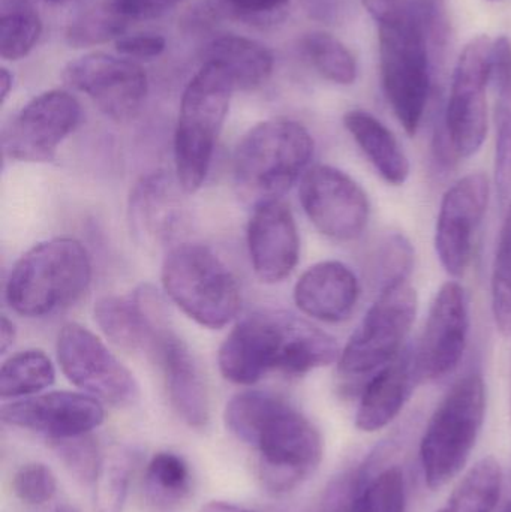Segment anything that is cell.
Instances as JSON below:
<instances>
[{
  "label": "cell",
  "mask_w": 511,
  "mask_h": 512,
  "mask_svg": "<svg viewBox=\"0 0 511 512\" xmlns=\"http://www.w3.org/2000/svg\"><path fill=\"white\" fill-rule=\"evenodd\" d=\"M224 421L231 435L258 451L260 480L276 495L296 489L323 460L317 427L275 394H236L227 403Z\"/></svg>",
  "instance_id": "obj_1"
},
{
  "label": "cell",
  "mask_w": 511,
  "mask_h": 512,
  "mask_svg": "<svg viewBox=\"0 0 511 512\" xmlns=\"http://www.w3.org/2000/svg\"><path fill=\"white\" fill-rule=\"evenodd\" d=\"M335 337L306 319L285 312L255 313L240 321L219 349L222 376L237 385H252L279 370L302 376L330 366L341 357Z\"/></svg>",
  "instance_id": "obj_2"
},
{
  "label": "cell",
  "mask_w": 511,
  "mask_h": 512,
  "mask_svg": "<svg viewBox=\"0 0 511 512\" xmlns=\"http://www.w3.org/2000/svg\"><path fill=\"white\" fill-rule=\"evenodd\" d=\"M314 156V140L302 123L270 119L249 129L234 153L237 194L257 207L279 201Z\"/></svg>",
  "instance_id": "obj_3"
},
{
  "label": "cell",
  "mask_w": 511,
  "mask_h": 512,
  "mask_svg": "<svg viewBox=\"0 0 511 512\" xmlns=\"http://www.w3.org/2000/svg\"><path fill=\"white\" fill-rule=\"evenodd\" d=\"M92 279L89 254L74 239H53L33 246L15 262L5 297L15 313L42 318L71 306Z\"/></svg>",
  "instance_id": "obj_4"
},
{
  "label": "cell",
  "mask_w": 511,
  "mask_h": 512,
  "mask_svg": "<svg viewBox=\"0 0 511 512\" xmlns=\"http://www.w3.org/2000/svg\"><path fill=\"white\" fill-rule=\"evenodd\" d=\"M234 90L221 68L203 63L183 92L174 135V159L177 180L186 194H194L206 180Z\"/></svg>",
  "instance_id": "obj_5"
},
{
  "label": "cell",
  "mask_w": 511,
  "mask_h": 512,
  "mask_svg": "<svg viewBox=\"0 0 511 512\" xmlns=\"http://www.w3.org/2000/svg\"><path fill=\"white\" fill-rule=\"evenodd\" d=\"M162 286L185 315L213 330L230 324L242 303L230 268L212 249L197 243H182L168 252Z\"/></svg>",
  "instance_id": "obj_6"
},
{
  "label": "cell",
  "mask_w": 511,
  "mask_h": 512,
  "mask_svg": "<svg viewBox=\"0 0 511 512\" xmlns=\"http://www.w3.org/2000/svg\"><path fill=\"white\" fill-rule=\"evenodd\" d=\"M486 414V388L480 373L459 379L429 420L420 444L429 489L446 486L470 459Z\"/></svg>",
  "instance_id": "obj_7"
},
{
  "label": "cell",
  "mask_w": 511,
  "mask_h": 512,
  "mask_svg": "<svg viewBox=\"0 0 511 512\" xmlns=\"http://www.w3.org/2000/svg\"><path fill=\"white\" fill-rule=\"evenodd\" d=\"M432 32L422 26H378L384 93L411 137L419 131L431 92L428 39Z\"/></svg>",
  "instance_id": "obj_8"
},
{
  "label": "cell",
  "mask_w": 511,
  "mask_h": 512,
  "mask_svg": "<svg viewBox=\"0 0 511 512\" xmlns=\"http://www.w3.org/2000/svg\"><path fill=\"white\" fill-rule=\"evenodd\" d=\"M417 292L410 280L384 286L339 357V372L363 376L383 369L404 349L416 321Z\"/></svg>",
  "instance_id": "obj_9"
},
{
  "label": "cell",
  "mask_w": 511,
  "mask_h": 512,
  "mask_svg": "<svg viewBox=\"0 0 511 512\" xmlns=\"http://www.w3.org/2000/svg\"><path fill=\"white\" fill-rule=\"evenodd\" d=\"M492 47L489 36H477L456 63L446 113L437 126L456 162L476 155L488 134L486 86L492 74Z\"/></svg>",
  "instance_id": "obj_10"
},
{
  "label": "cell",
  "mask_w": 511,
  "mask_h": 512,
  "mask_svg": "<svg viewBox=\"0 0 511 512\" xmlns=\"http://www.w3.org/2000/svg\"><path fill=\"white\" fill-rule=\"evenodd\" d=\"M57 360L75 387L114 406H128L140 396L134 375L83 325H63L57 337Z\"/></svg>",
  "instance_id": "obj_11"
},
{
  "label": "cell",
  "mask_w": 511,
  "mask_h": 512,
  "mask_svg": "<svg viewBox=\"0 0 511 512\" xmlns=\"http://www.w3.org/2000/svg\"><path fill=\"white\" fill-rule=\"evenodd\" d=\"M299 194L309 221L329 239L353 242L365 233L371 203L362 186L344 171L330 165L309 168Z\"/></svg>",
  "instance_id": "obj_12"
},
{
  "label": "cell",
  "mask_w": 511,
  "mask_h": 512,
  "mask_svg": "<svg viewBox=\"0 0 511 512\" xmlns=\"http://www.w3.org/2000/svg\"><path fill=\"white\" fill-rule=\"evenodd\" d=\"M66 83L92 99L110 119L128 122L140 113L149 90L146 71L128 57L89 53L68 63Z\"/></svg>",
  "instance_id": "obj_13"
},
{
  "label": "cell",
  "mask_w": 511,
  "mask_h": 512,
  "mask_svg": "<svg viewBox=\"0 0 511 512\" xmlns=\"http://www.w3.org/2000/svg\"><path fill=\"white\" fill-rule=\"evenodd\" d=\"M81 120L77 99L65 90H48L33 98L2 132L5 158L48 162Z\"/></svg>",
  "instance_id": "obj_14"
},
{
  "label": "cell",
  "mask_w": 511,
  "mask_h": 512,
  "mask_svg": "<svg viewBox=\"0 0 511 512\" xmlns=\"http://www.w3.org/2000/svg\"><path fill=\"white\" fill-rule=\"evenodd\" d=\"M470 310L461 283L450 280L432 301L419 345L414 349L420 382L446 378L461 363L467 349Z\"/></svg>",
  "instance_id": "obj_15"
},
{
  "label": "cell",
  "mask_w": 511,
  "mask_h": 512,
  "mask_svg": "<svg viewBox=\"0 0 511 512\" xmlns=\"http://www.w3.org/2000/svg\"><path fill=\"white\" fill-rule=\"evenodd\" d=\"M489 194L491 186L482 173L462 177L444 194L435 228V249L450 276H464L470 267L474 239L488 212Z\"/></svg>",
  "instance_id": "obj_16"
},
{
  "label": "cell",
  "mask_w": 511,
  "mask_h": 512,
  "mask_svg": "<svg viewBox=\"0 0 511 512\" xmlns=\"http://www.w3.org/2000/svg\"><path fill=\"white\" fill-rule=\"evenodd\" d=\"M3 423L47 436L51 441L89 435L104 423V408L95 397L53 391L2 406Z\"/></svg>",
  "instance_id": "obj_17"
},
{
  "label": "cell",
  "mask_w": 511,
  "mask_h": 512,
  "mask_svg": "<svg viewBox=\"0 0 511 512\" xmlns=\"http://www.w3.org/2000/svg\"><path fill=\"white\" fill-rule=\"evenodd\" d=\"M248 248L261 282L279 283L293 273L299 262L300 237L287 204L279 200L254 207L248 225Z\"/></svg>",
  "instance_id": "obj_18"
},
{
  "label": "cell",
  "mask_w": 511,
  "mask_h": 512,
  "mask_svg": "<svg viewBox=\"0 0 511 512\" xmlns=\"http://www.w3.org/2000/svg\"><path fill=\"white\" fill-rule=\"evenodd\" d=\"M164 372L171 405L188 426L201 429L209 421V397L194 355L173 331L162 327L150 348Z\"/></svg>",
  "instance_id": "obj_19"
},
{
  "label": "cell",
  "mask_w": 511,
  "mask_h": 512,
  "mask_svg": "<svg viewBox=\"0 0 511 512\" xmlns=\"http://www.w3.org/2000/svg\"><path fill=\"white\" fill-rule=\"evenodd\" d=\"M180 189L179 180L174 182L165 173L149 174L135 185L129 198V221L137 236L159 245L179 236L185 225Z\"/></svg>",
  "instance_id": "obj_20"
},
{
  "label": "cell",
  "mask_w": 511,
  "mask_h": 512,
  "mask_svg": "<svg viewBox=\"0 0 511 512\" xmlns=\"http://www.w3.org/2000/svg\"><path fill=\"white\" fill-rule=\"evenodd\" d=\"M158 295L143 286L126 297H104L95 304V321L114 345L126 351H150L164 327Z\"/></svg>",
  "instance_id": "obj_21"
},
{
  "label": "cell",
  "mask_w": 511,
  "mask_h": 512,
  "mask_svg": "<svg viewBox=\"0 0 511 512\" xmlns=\"http://www.w3.org/2000/svg\"><path fill=\"white\" fill-rule=\"evenodd\" d=\"M359 298L360 285L356 274L339 261L312 265L294 286L297 307L305 315L330 324L350 318Z\"/></svg>",
  "instance_id": "obj_22"
},
{
  "label": "cell",
  "mask_w": 511,
  "mask_h": 512,
  "mask_svg": "<svg viewBox=\"0 0 511 512\" xmlns=\"http://www.w3.org/2000/svg\"><path fill=\"white\" fill-rule=\"evenodd\" d=\"M417 382L416 355L413 349H404L366 384L356 426L363 432H378L389 426L401 414Z\"/></svg>",
  "instance_id": "obj_23"
},
{
  "label": "cell",
  "mask_w": 511,
  "mask_h": 512,
  "mask_svg": "<svg viewBox=\"0 0 511 512\" xmlns=\"http://www.w3.org/2000/svg\"><path fill=\"white\" fill-rule=\"evenodd\" d=\"M203 63L221 68L234 84V89L252 90L263 86L275 68L272 51L239 35H224L212 39L203 51Z\"/></svg>",
  "instance_id": "obj_24"
},
{
  "label": "cell",
  "mask_w": 511,
  "mask_h": 512,
  "mask_svg": "<svg viewBox=\"0 0 511 512\" xmlns=\"http://www.w3.org/2000/svg\"><path fill=\"white\" fill-rule=\"evenodd\" d=\"M344 125L384 182L392 186L407 182L410 161L398 138L384 123L368 111L351 110L344 116Z\"/></svg>",
  "instance_id": "obj_25"
},
{
  "label": "cell",
  "mask_w": 511,
  "mask_h": 512,
  "mask_svg": "<svg viewBox=\"0 0 511 512\" xmlns=\"http://www.w3.org/2000/svg\"><path fill=\"white\" fill-rule=\"evenodd\" d=\"M503 489V471L494 457H485L462 478L437 512H494Z\"/></svg>",
  "instance_id": "obj_26"
},
{
  "label": "cell",
  "mask_w": 511,
  "mask_h": 512,
  "mask_svg": "<svg viewBox=\"0 0 511 512\" xmlns=\"http://www.w3.org/2000/svg\"><path fill=\"white\" fill-rule=\"evenodd\" d=\"M405 508L407 486L401 468L389 466L374 477L366 465L357 469L351 512H405Z\"/></svg>",
  "instance_id": "obj_27"
},
{
  "label": "cell",
  "mask_w": 511,
  "mask_h": 512,
  "mask_svg": "<svg viewBox=\"0 0 511 512\" xmlns=\"http://www.w3.org/2000/svg\"><path fill=\"white\" fill-rule=\"evenodd\" d=\"M56 379L50 358L38 349L18 352L2 364L0 397L23 399L53 385Z\"/></svg>",
  "instance_id": "obj_28"
},
{
  "label": "cell",
  "mask_w": 511,
  "mask_h": 512,
  "mask_svg": "<svg viewBox=\"0 0 511 512\" xmlns=\"http://www.w3.org/2000/svg\"><path fill=\"white\" fill-rule=\"evenodd\" d=\"M191 490V472L182 457L158 453L152 457L144 477V495L155 508L179 505Z\"/></svg>",
  "instance_id": "obj_29"
},
{
  "label": "cell",
  "mask_w": 511,
  "mask_h": 512,
  "mask_svg": "<svg viewBox=\"0 0 511 512\" xmlns=\"http://www.w3.org/2000/svg\"><path fill=\"white\" fill-rule=\"evenodd\" d=\"M302 50L318 74L341 86H350L357 78L353 53L335 36L312 32L302 41Z\"/></svg>",
  "instance_id": "obj_30"
},
{
  "label": "cell",
  "mask_w": 511,
  "mask_h": 512,
  "mask_svg": "<svg viewBox=\"0 0 511 512\" xmlns=\"http://www.w3.org/2000/svg\"><path fill=\"white\" fill-rule=\"evenodd\" d=\"M132 460L125 448H113L102 457L95 480V512H122L131 483Z\"/></svg>",
  "instance_id": "obj_31"
},
{
  "label": "cell",
  "mask_w": 511,
  "mask_h": 512,
  "mask_svg": "<svg viewBox=\"0 0 511 512\" xmlns=\"http://www.w3.org/2000/svg\"><path fill=\"white\" fill-rule=\"evenodd\" d=\"M492 315L503 336H511V203L498 237L491 279Z\"/></svg>",
  "instance_id": "obj_32"
},
{
  "label": "cell",
  "mask_w": 511,
  "mask_h": 512,
  "mask_svg": "<svg viewBox=\"0 0 511 512\" xmlns=\"http://www.w3.org/2000/svg\"><path fill=\"white\" fill-rule=\"evenodd\" d=\"M42 21L29 6L21 5L3 12L0 18V56L15 62L23 59L38 44Z\"/></svg>",
  "instance_id": "obj_33"
},
{
  "label": "cell",
  "mask_w": 511,
  "mask_h": 512,
  "mask_svg": "<svg viewBox=\"0 0 511 512\" xmlns=\"http://www.w3.org/2000/svg\"><path fill=\"white\" fill-rule=\"evenodd\" d=\"M128 20L113 5L98 6L75 18L66 30V41L71 47L86 48L105 44L125 35Z\"/></svg>",
  "instance_id": "obj_34"
},
{
  "label": "cell",
  "mask_w": 511,
  "mask_h": 512,
  "mask_svg": "<svg viewBox=\"0 0 511 512\" xmlns=\"http://www.w3.org/2000/svg\"><path fill=\"white\" fill-rule=\"evenodd\" d=\"M378 26H422L434 30L438 9L434 0H363Z\"/></svg>",
  "instance_id": "obj_35"
},
{
  "label": "cell",
  "mask_w": 511,
  "mask_h": 512,
  "mask_svg": "<svg viewBox=\"0 0 511 512\" xmlns=\"http://www.w3.org/2000/svg\"><path fill=\"white\" fill-rule=\"evenodd\" d=\"M414 249L410 240L401 233H392L381 240L372 256L374 280L380 289L399 280L410 279L413 270Z\"/></svg>",
  "instance_id": "obj_36"
},
{
  "label": "cell",
  "mask_w": 511,
  "mask_h": 512,
  "mask_svg": "<svg viewBox=\"0 0 511 512\" xmlns=\"http://www.w3.org/2000/svg\"><path fill=\"white\" fill-rule=\"evenodd\" d=\"M53 442L57 456L75 480L84 484L95 483L102 457L99 456L98 445L89 435Z\"/></svg>",
  "instance_id": "obj_37"
},
{
  "label": "cell",
  "mask_w": 511,
  "mask_h": 512,
  "mask_svg": "<svg viewBox=\"0 0 511 512\" xmlns=\"http://www.w3.org/2000/svg\"><path fill=\"white\" fill-rule=\"evenodd\" d=\"M495 186L504 210L511 203V107L500 101L495 108Z\"/></svg>",
  "instance_id": "obj_38"
},
{
  "label": "cell",
  "mask_w": 511,
  "mask_h": 512,
  "mask_svg": "<svg viewBox=\"0 0 511 512\" xmlns=\"http://www.w3.org/2000/svg\"><path fill=\"white\" fill-rule=\"evenodd\" d=\"M15 496L27 505H42L56 495V477L50 468L42 463H30L15 474Z\"/></svg>",
  "instance_id": "obj_39"
},
{
  "label": "cell",
  "mask_w": 511,
  "mask_h": 512,
  "mask_svg": "<svg viewBox=\"0 0 511 512\" xmlns=\"http://www.w3.org/2000/svg\"><path fill=\"white\" fill-rule=\"evenodd\" d=\"M222 11L254 24L275 23L290 0H218Z\"/></svg>",
  "instance_id": "obj_40"
},
{
  "label": "cell",
  "mask_w": 511,
  "mask_h": 512,
  "mask_svg": "<svg viewBox=\"0 0 511 512\" xmlns=\"http://www.w3.org/2000/svg\"><path fill=\"white\" fill-rule=\"evenodd\" d=\"M116 48L123 57L128 59L150 60L164 53L167 41L164 36L156 33H134V35L120 36L116 41Z\"/></svg>",
  "instance_id": "obj_41"
},
{
  "label": "cell",
  "mask_w": 511,
  "mask_h": 512,
  "mask_svg": "<svg viewBox=\"0 0 511 512\" xmlns=\"http://www.w3.org/2000/svg\"><path fill=\"white\" fill-rule=\"evenodd\" d=\"M492 80L503 99L511 107V41L507 36L495 39L492 47Z\"/></svg>",
  "instance_id": "obj_42"
},
{
  "label": "cell",
  "mask_w": 511,
  "mask_h": 512,
  "mask_svg": "<svg viewBox=\"0 0 511 512\" xmlns=\"http://www.w3.org/2000/svg\"><path fill=\"white\" fill-rule=\"evenodd\" d=\"M183 0H113L111 5L126 20H150L162 17Z\"/></svg>",
  "instance_id": "obj_43"
},
{
  "label": "cell",
  "mask_w": 511,
  "mask_h": 512,
  "mask_svg": "<svg viewBox=\"0 0 511 512\" xmlns=\"http://www.w3.org/2000/svg\"><path fill=\"white\" fill-rule=\"evenodd\" d=\"M15 339V327L6 316H2V324H0V351L5 354L9 346H12Z\"/></svg>",
  "instance_id": "obj_44"
},
{
  "label": "cell",
  "mask_w": 511,
  "mask_h": 512,
  "mask_svg": "<svg viewBox=\"0 0 511 512\" xmlns=\"http://www.w3.org/2000/svg\"><path fill=\"white\" fill-rule=\"evenodd\" d=\"M200 512H254L246 510V508L239 507V505L228 504V502H210L204 505Z\"/></svg>",
  "instance_id": "obj_45"
},
{
  "label": "cell",
  "mask_w": 511,
  "mask_h": 512,
  "mask_svg": "<svg viewBox=\"0 0 511 512\" xmlns=\"http://www.w3.org/2000/svg\"><path fill=\"white\" fill-rule=\"evenodd\" d=\"M12 86H14V77H12L9 69H0V98H2V104H5L6 99H8Z\"/></svg>",
  "instance_id": "obj_46"
},
{
  "label": "cell",
  "mask_w": 511,
  "mask_h": 512,
  "mask_svg": "<svg viewBox=\"0 0 511 512\" xmlns=\"http://www.w3.org/2000/svg\"><path fill=\"white\" fill-rule=\"evenodd\" d=\"M54 512H77L74 507L68 504L57 505L56 510Z\"/></svg>",
  "instance_id": "obj_47"
},
{
  "label": "cell",
  "mask_w": 511,
  "mask_h": 512,
  "mask_svg": "<svg viewBox=\"0 0 511 512\" xmlns=\"http://www.w3.org/2000/svg\"><path fill=\"white\" fill-rule=\"evenodd\" d=\"M47 2L54 3V5H63V3L74 2V0H47Z\"/></svg>",
  "instance_id": "obj_48"
},
{
  "label": "cell",
  "mask_w": 511,
  "mask_h": 512,
  "mask_svg": "<svg viewBox=\"0 0 511 512\" xmlns=\"http://www.w3.org/2000/svg\"><path fill=\"white\" fill-rule=\"evenodd\" d=\"M503 512H511V501L509 502V505H507V507L504 508Z\"/></svg>",
  "instance_id": "obj_49"
},
{
  "label": "cell",
  "mask_w": 511,
  "mask_h": 512,
  "mask_svg": "<svg viewBox=\"0 0 511 512\" xmlns=\"http://www.w3.org/2000/svg\"><path fill=\"white\" fill-rule=\"evenodd\" d=\"M491 2H503V0H491Z\"/></svg>",
  "instance_id": "obj_50"
}]
</instances>
